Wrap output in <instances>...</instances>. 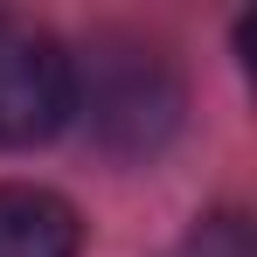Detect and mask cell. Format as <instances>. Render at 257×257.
Segmentation results:
<instances>
[{
	"label": "cell",
	"mask_w": 257,
	"mask_h": 257,
	"mask_svg": "<svg viewBox=\"0 0 257 257\" xmlns=\"http://www.w3.org/2000/svg\"><path fill=\"white\" fill-rule=\"evenodd\" d=\"M70 111H84L90 139L118 160L167 146L181 125V77L153 42L97 35L84 63H70Z\"/></svg>",
	"instance_id": "6da1fadb"
},
{
	"label": "cell",
	"mask_w": 257,
	"mask_h": 257,
	"mask_svg": "<svg viewBox=\"0 0 257 257\" xmlns=\"http://www.w3.org/2000/svg\"><path fill=\"white\" fill-rule=\"evenodd\" d=\"M70 49L28 14H0V146H42L70 125Z\"/></svg>",
	"instance_id": "7a4b0ae2"
},
{
	"label": "cell",
	"mask_w": 257,
	"mask_h": 257,
	"mask_svg": "<svg viewBox=\"0 0 257 257\" xmlns=\"http://www.w3.org/2000/svg\"><path fill=\"white\" fill-rule=\"evenodd\" d=\"M84 250V222L63 195L7 181L0 188V257H77Z\"/></svg>",
	"instance_id": "3957f363"
},
{
	"label": "cell",
	"mask_w": 257,
	"mask_h": 257,
	"mask_svg": "<svg viewBox=\"0 0 257 257\" xmlns=\"http://www.w3.org/2000/svg\"><path fill=\"white\" fill-rule=\"evenodd\" d=\"M174 257H250V229H243V215H209L181 236Z\"/></svg>",
	"instance_id": "277c9868"
}]
</instances>
